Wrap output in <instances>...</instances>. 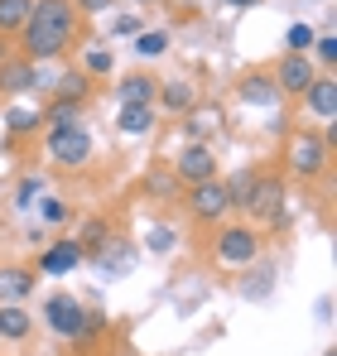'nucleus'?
<instances>
[{
	"label": "nucleus",
	"instance_id": "0eeeda50",
	"mask_svg": "<svg viewBox=\"0 0 337 356\" xmlns=\"http://www.w3.org/2000/svg\"><path fill=\"white\" fill-rule=\"evenodd\" d=\"M44 140H49V154H54L58 169H82V164L92 159V130H87V125H72V130L44 135Z\"/></svg>",
	"mask_w": 337,
	"mask_h": 356
},
{
	"label": "nucleus",
	"instance_id": "393cba45",
	"mask_svg": "<svg viewBox=\"0 0 337 356\" xmlns=\"http://www.w3.org/2000/svg\"><path fill=\"white\" fill-rule=\"evenodd\" d=\"M135 54H140V58H164L168 34L164 29H140V34H135Z\"/></svg>",
	"mask_w": 337,
	"mask_h": 356
},
{
	"label": "nucleus",
	"instance_id": "c756f323",
	"mask_svg": "<svg viewBox=\"0 0 337 356\" xmlns=\"http://www.w3.org/2000/svg\"><path fill=\"white\" fill-rule=\"evenodd\" d=\"M313 39H318V34H313V24H289L284 49H289V54H308V49H313Z\"/></svg>",
	"mask_w": 337,
	"mask_h": 356
},
{
	"label": "nucleus",
	"instance_id": "dca6fc26",
	"mask_svg": "<svg viewBox=\"0 0 337 356\" xmlns=\"http://www.w3.org/2000/svg\"><path fill=\"white\" fill-rule=\"evenodd\" d=\"M34 294V265H5L0 270V303H24Z\"/></svg>",
	"mask_w": 337,
	"mask_h": 356
},
{
	"label": "nucleus",
	"instance_id": "a211bd4d",
	"mask_svg": "<svg viewBox=\"0 0 337 356\" xmlns=\"http://www.w3.org/2000/svg\"><path fill=\"white\" fill-rule=\"evenodd\" d=\"M87 97H92V77H87L82 67L63 72V77L54 82V102H72V106H87Z\"/></svg>",
	"mask_w": 337,
	"mask_h": 356
},
{
	"label": "nucleus",
	"instance_id": "6e6552de",
	"mask_svg": "<svg viewBox=\"0 0 337 356\" xmlns=\"http://www.w3.org/2000/svg\"><path fill=\"white\" fill-rule=\"evenodd\" d=\"M270 77H275V92H280V97H304V92L313 87L318 67H313V58H308V54H284L280 67H275Z\"/></svg>",
	"mask_w": 337,
	"mask_h": 356
},
{
	"label": "nucleus",
	"instance_id": "412c9836",
	"mask_svg": "<svg viewBox=\"0 0 337 356\" xmlns=\"http://www.w3.org/2000/svg\"><path fill=\"white\" fill-rule=\"evenodd\" d=\"M155 106H120L116 111V125H120V135H150L155 130Z\"/></svg>",
	"mask_w": 337,
	"mask_h": 356
},
{
	"label": "nucleus",
	"instance_id": "c85d7f7f",
	"mask_svg": "<svg viewBox=\"0 0 337 356\" xmlns=\"http://www.w3.org/2000/svg\"><path fill=\"white\" fill-rule=\"evenodd\" d=\"M145 245H150V255H168V250L178 245V232H173V227H150V232H145Z\"/></svg>",
	"mask_w": 337,
	"mask_h": 356
},
{
	"label": "nucleus",
	"instance_id": "72a5a7b5",
	"mask_svg": "<svg viewBox=\"0 0 337 356\" xmlns=\"http://www.w3.org/2000/svg\"><path fill=\"white\" fill-rule=\"evenodd\" d=\"M77 5V15H107L111 10V0H72Z\"/></svg>",
	"mask_w": 337,
	"mask_h": 356
},
{
	"label": "nucleus",
	"instance_id": "20e7f679",
	"mask_svg": "<svg viewBox=\"0 0 337 356\" xmlns=\"http://www.w3.org/2000/svg\"><path fill=\"white\" fill-rule=\"evenodd\" d=\"M284 164H289V174L304 178V183L323 178V174H328V164H333L328 135H318V130H299V135L289 140V149H284Z\"/></svg>",
	"mask_w": 337,
	"mask_h": 356
},
{
	"label": "nucleus",
	"instance_id": "423d86ee",
	"mask_svg": "<svg viewBox=\"0 0 337 356\" xmlns=\"http://www.w3.org/2000/svg\"><path fill=\"white\" fill-rule=\"evenodd\" d=\"M226 212H236V207H231V193H226V178L222 174L188 188V217H193V222L217 227V222H226Z\"/></svg>",
	"mask_w": 337,
	"mask_h": 356
},
{
	"label": "nucleus",
	"instance_id": "a878e982",
	"mask_svg": "<svg viewBox=\"0 0 337 356\" xmlns=\"http://www.w3.org/2000/svg\"><path fill=\"white\" fill-rule=\"evenodd\" d=\"M39 197H44V174H24L15 183V207H19V212H29Z\"/></svg>",
	"mask_w": 337,
	"mask_h": 356
},
{
	"label": "nucleus",
	"instance_id": "bb28decb",
	"mask_svg": "<svg viewBox=\"0 0 337 356\" xmlns=\"http://www.w3.org/2000/svg\"><path fill=\"white\" fill-rule=\"evenodd\" d=\"M82 72H87V77H111L116 54L111 49H87V54H82Z\"/></svg>",
	"mask_w": 337,
	"mask_h": 356
},
{
	"label": "nucleus",
	"instance_id": "f03ea898",
	"mask_svg": "<svg viewBox=\"0 0 337 356\" xmlns=\"http://www.w3.org/2000/svg\"><path fill=\"white\" fill-rule=\"evenodd\" d=\"M241 212L251 217L256 232H280L289 222V188H284L280 174H256L251 183V197L241 202Z\"/></svg>",
	"mask_w": 337,
	"mask_h": 356
},
{
	"label": "nucleus",
	"instance_id": "6ab92c4d",
	"mask_svg": "<svg viewBox=\"0 0 337 356\" xmlns=\"http://www.w3.org/2000/svg\"><path fill=\"white\" fill-rule=\"evenodd\" d=\"M34 332V318H29V308L24 303H0V337H10V342H24Z\"/></svg>",
	"mask_w": 337,
	"mask_h": 356
},
{
	"label": "nucleus",
	"instance_id": "c9c22d12",
	"mask_svg": "<svg viewBox=\"0 0 337 356\" xmlns=\"http://www.w3.org/2000/svg\"><path fill=\"white\" fill-rule=\"evenodd\" d=\"M10 58V39H0V63Z\"/></svg>",
	"mask_w": 337,
	"mask_h": 356
},
{
	"label": "nucleus",
	"instance_id": "ddd939ff",
	"mask_svg": "<svg viewBox=\"0 0 337 356\" xmlns=\"http://www.w3.org/2000/svg\"><path fill=\"white\" fill-rule=\"evenodd\" d=\"M304 106L318 120H337V77L333 72H318L313 77V87L304 92Z\"/></svg>",
	"mask_w": 337,
	"mask_h": 356
},
{
	"label": "nucleus",
	"instance_id": "f257e3e1",
	"mask_svg": "<svg viewBox=\"0 0 337 356\" xmlns=\"http://www.w3.org/2000/svg\"><path fill=\"white\" fill-rule=\"evenodd\" d=\"M77 34H82V15H77L72 0H34L29 19L15 39H19V58L54 63L77 44Z\"/></svg>",
	"mask_w": 337,
	"mask_h": 356
},
{
	"label": "nucleus",
	"instance_id": "58836bf2",
	"mask_svg": "<svg viewBox=\"0 0 337 356\" xmlns=\"http://www.w3.org/2000/svg\"><path fill=\"white\" fill-rule=\"evenodd\" d=\"M323 356H337V352H323Z\"/></svg>",
	"mask_w": 337,
	"mask_h": 356
},
{
	"label": "nucleus",
	"instance_id": "5701e85b",
	"mask_svg": "<svg viewBox=\"0 0 337 356\" xmlns=\"http://www.w3.org/2000/svg\"><path fill=\"white\" fill-rule=\"evenodd\" d=\"M111 245H116V255H111V250H102V255H97V270H102L107 280H116V275H125V270L135 265V250H130L125 241H116V236H111Z\"/></svg>",
	"mask_w": 337,
	"mask_h": 356
},
{
	"label": "nucleus",
	"instance_id": "e433bc0d",
	"mask_svg": "<svg viewBox=\"0 0 337 356\" xmlns=\"http://www.w3.org/2000/svg\"><path fill=\"white\" fill-rule=\"evenodd\" d=\"M226 5H241V10H246V5H260V0H226Z\"/></svg>",
	"mask_w": 337,
	"mask_h": 356
},
{
	"label": "nucleus",
	"instance_id": "cd10ccee",
	"mask_svg": "<svg viewBox=\"0 0 337 356\" xmlns=\"http://www.w3.org/2000/svg\"><path fill=\"white\" fill-rule=\"evenodd\" d=\"M308 58H313V67L333 72V67H337V34H318L313 49H308Z\"/></svg>",
	"mask_w": 337,
	"mask_h": 356
},
{
	"label": "nucleus",
	"instance_id": "4468645a",
	"mask_svg": "<svg viewBox=\"0 0 337 356\" xmlns=\"http://www.w3.org/2000/svg\"><path fill=\"white\" fill-rule=\"evenodd\" d=\"M236 102H241V106H275V102H280L275 77H270V72H246V77L236 82Z\"/></svg>",
	"mask_w": 337,
	"mask_h": 356
},
{
	"label": "nucleus",
	"instance_id": "7ed1b4c3",
	"mask_svg": "<svg viewBox=\"0 0 337 356\" xmlns=\"http://www.w3.org/2000/svg\"><path fill=\"white\" fill-rule=\"evenodd\" d=\"M44 327L63 342H87L92 337V308L77 303L72 294H49L44 298Z\"/></svg>",
	"mask_w": 337,
	"mask_h": 356
},
{
	"label": "nucleus",
	"instance_id": "7c9ffc66",
	"mask_svg": "<svg viewBox=\"0 0 337 356\" xmlns=\"http://www.w3.org/2000/svg\"><path fill=\"white\" fill-rule=\"evenodd\" d=\"M256 174H260V169H241L236 178H226V193H231V207H241V202L251 197V183H256Z\"/></svg>",
	"mask_w": 337,
	"mask_h": 356
},
{
	"label": "nucleus",
	"instance_id": "f704fd0d",
	"mask_svg": "<svg viewBox=\"0 0 337 356\" xmlns=\"http://www.w3.org/2000/svg\"><path fill=\"white\" fill-rule=\"evenodd\" d=\"M111 34H140V19H135V15H120L111 24Z\"/></svg>",
	"mask_w": 337,
	"mask_h": 356
},
{
	"label": "nucleus",
	"instance_id": "f3484780",
	"mask_svg": "<svg viewBox=\"0 0 337 356\" xmlns=\"http://www.w3.org/2000/svg\"><path fill=\"white\" fill-rule=\"evenodd\" d=\"M72 241H77L82 260H97V255L111 245V222H107V217H87V222H82V232H77Z\"/></svg>",
	"mask_w": 337,
	"mask_h": 356
},
{
	"label": "nucleus",
	"instance_id": "9d476101",
	"mask_svg": "<svg viewBox=\"0 0 337 356\" xmlns=\"http://www.w3.org/2000/svg\"><path fill=\"white\" fill-rule=\"evenodd\" d=\"M155 111H168V116H193V111H198V82H188V77L159 82V92H155Z\"/></svg>",
	"mask_w": 337,
	"mask_h": 356
},
{
	"label": "nucleus",
	"instance_id": "4be33fe9",
	"mask_svg": "<svg viewBox=\"0 0 337 356\" xmlns=\"http://www.w3.org/2000/svg\"><path fill=\"white\" fill-rule=\"evenodd\" d=\"M29 10H34V0H0V39L19 34L24 19H29Z\"/></svg>",
	"mask_w": 337,
	"mask_h": 356
},
{
	"label": "nucleus",
	"instance_id": "1a4fd4ad",
	"mask_svg": "<svg viewBox=\"0 0 337 356\" xmlns=\"http://www.w3.org/2000/svg\"><path fill=\"white\" fill-rule=\"evenodd\" d=\"M168 169H173V178H178L183 188H193V183L217 178V154H212L207 145H183V149H178V159H173Z\"/></svg>",
	"mask_w": 337,
	"mask_h": 356
},
{
	"label": "nucleus",
	"instance_id": "9b49d317",
	"mask_svg": "<svg viewBox=\"0 0 337 356\" xmlns=\"http://www.w3.org/2000/svg\"><path fill=\"white\" fill-rule=\"evenodd\" d=\"M82 265V250H77V241H54V245H44L39 250V260H34V275H49V280H58V275H72Z\"/></svg>",
	"mask_w": 337,
	"mask_h": 356
},
{
	"label": "nucleus",
	"instance_id": "473e14b6",
	"mask_svg": "<svg viewBox=\"0 0 337 356\" xmlns=\"http://www.w3.org/2000/svg\"><path fill=\"white\" fill-rule=\"evenodd\" d=\"M145 188H150V193H155V197H173V193H178V188H183V183H178V178H173V169H155V174H150V183H145Z\"/></svg>",
	"mask_w": 337,
	"mask_h": 356
},
{
	"label": "nucleus",
	"instance_id": "39448f33",
	"mask_svg": "<svg viewBox=\"0 0 337 356\" xmlns=\"http://www.w3.org/2000/svg\"><path fill=\"white\" fill-rule=\"evenodd\" d=\"M260 255V232L251 227V222H226L222 232L212 236V260L222 265V270H241V265H251Z\"/></svg>",
	"mask_w": 337,
	"mask_h": 356
},
{
	"label": "nucleus",
	"instance_id": "2f4dec72",
	"mask_svg": "<svg viewBox=\"0 0 337 356\" xmlns=\"http://www.w3.org/2000/svg\"><path fill=\"white\" fill-rule=\"evenodd\" d=\"M39 217H44L49 227H63V222H68V202L54 197V193H44V197H39Z\"/></svg>",
	"mask_w": 337,
	"mask_h": 356
},
{
	"label": "nucleus",
	"instance_id": "f8f14e48",
	"mask_svg": "<svg viewBox=\"0 0 337 356\" xmlns=\"http://www.w3.org/2000/svg\"><path fill=\"white\" fill-rule=\"evenodd\" d=\"M34 87H39V63H29V58L0 63V92L5 97H19V92H34Z\"/></svg>",
	"mask_w": 337,
	"mask_h": 356
},
{
	"label": "nucleus",
	"instance_id": "2eb2a0df",
	"mask_svg": "<svg viewBox=\"0 0 337 356\" xmlns=\"http://www.w3.org/2000/svg\"><path fill=\"white\" fill-rule=\"evenodd\" d=\"M155 92H159V77H150V72H125L116 87L120 106H155Z\"/></svg>",
	"mask_w": 337,
	"mask_h": 356
},
{
	"label": "nucleus",
	"instance_id": "4c0bfd02",
	"mask_svg": "<svg viewBox=\"0 0 337 356\" xmlns=\"http://www.w3.org/2000/svg\"><path fill=\"white\" fill-rule=\"evenodd\" d=\"M135 5H155V0H135Z\"/></svg>",
	"mask_w": 337,
	"mask_h": 356
},
{
	"label": "nucleus",
	"instance_id": "aec40b11",
	"mask_svg": "<svg viewBox=\"0 0 337 356\" xmlns=\"http://www.w3.org/2000/svg\"><path fill=\"white\" fill-rule=\"evenodd\" d=\"M72 125H82V106H72V102H49V111H44V135H63V130H72Z\"/></svg>",
	"mask_w": 337,
	"mask_h": 356
},
{
	"label": "nucleus",
	"instance_id": "b1692460",
	"mask_svg": "<svg viewBox=\"0 0 337 356\" xmlns=\"http://www.w3.org/2000/svg\"><path fill=\"white\" fill-rule=\"evenodd\" d=\"M5 130H10V140H29V135L44 130V111H24V106H15V111L5 116Z\"/></svg>",
	"mask_w": 337,
	"mask_h": 356
}]
</instances>
